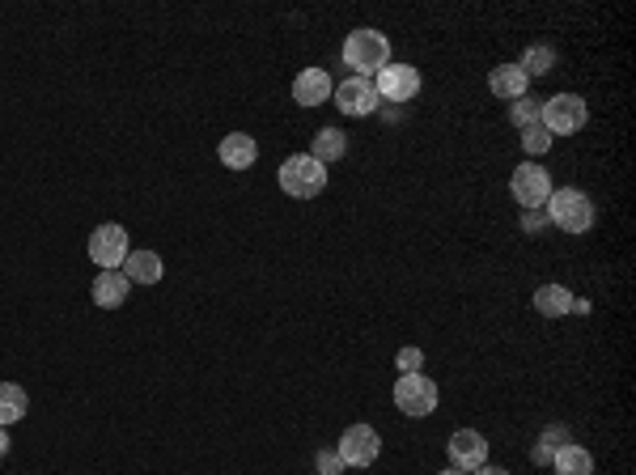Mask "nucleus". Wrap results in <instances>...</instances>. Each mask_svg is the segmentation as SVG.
<instances>
[{
    "mask_svg": "<svg viewBox=\"0 0 636 475\" xmlns=\"http://www.w3.org/2000/svg\"><path fill=\"white\" fill-rule=\"evenodd\" d=\"M344 64L352 68V77L374 81L386 64H391V39L382 30H352L344 39Z\"/></svg>",
    "mask_w": 636,
    "mask_h": 475,
    "instance_id": "f257e3e1",
    "label": "nucleus"
},
{
    "mask_svg": "<svg viewBox=\"0 0 636 475\" xmlns=\"http://www.w3.org/2000/svg\"><path fill=\"white\" fill-rule=\"evenodd\" d=\"M543 213H547V221H552L556 230H564V234H586L590 225H594V204H590L586 191H577V187L552 191V196H547V204H543Z\"/></svg>",
    "mask_w": 636,
    "mask_h": 475,
    "instance_id": "f03ea898",
    "label": "nucleus"
},
{
    "mask_svg": "<svg viewBox=\"0 0 636 475\" xmlns=\"http://www.w3.org/2000/svg\"><path fill=\"white\" fill-rule=\"evenodd\" d=\"M280 191L293 200H314V196H323V187H327V166H318L310 153H293L285 166H280Z\"/></svg>",
    "mask_w": 636,
    "mask_h": 475,
    "instance_id": "7ed1b4c3",
    "label": "nucleus"
},
{
    "mask_svg": "<svg viewBox=\"0 0 636 475\" xmlns=\"http://www.w3.org/2000/svg\"><path fill=\"white\" fill-rule=\"evenodd\" d=\"M539 123L552 136H573L586 128V98L581 94H556V98H547L543 102V115Z\"/></svg>",
    "mask_w": 636,
    "mask_h": 475,
    "instance_id": "20e7f679",
    "label": "nucleus"
},
{
    "mask_svg": "<svg viewBox=\"0 0 636 475\" xmlns=\"http://www.w3.org/2000/svg\"><path fill=\"white\" fill-rule=\"evenodd\" d=\"M437 382L424 378V374H399L395 382V408L403 416H429L437 412Z\"/></svg>",
    "mask_w": 636,
    "mask_h": 475,
    "instance_id": "39448f33",
    "label": "nucleus"
},
{
    "mask_svg": "<svg viewBox=\"0 0 636 475\" xmlns=\"http://www.w3.org/2000/svg\"><path fill=\"white\" fill-rule=\"evenodd\" d=\"M128 230L123 225H115V221H106V225H98V230L90 234V259L98 263L102 272H119L123 268V259H128Z\"/></svg>",
    "mask_w": 636,
    "mask_h": 475,
    "instance_id": "423d86ee",
    "label": "nucleus"
},
{
    "mask_svg": "<svg viewBox=\"0 0 636 475\" xmlns=\"http://www.w3.org/2000/svg\"><path fill=\"white\" fill-rule=\"evenodd\" d=\"M374 90H378V98L395 102V107H408V102L420 94V68H412V64H386L382 73L374 77Z\"/></svg>",
    "mask_w": 636,
    "mask_h": 475,
    "instance_id": "0eeeda50",
    "label": "nucleus"
},
{
    "mask_svg": "<svg viewBox=\"0 0 636 475\" xmlns=\"http://www.w3.org/2000/svg\"><path fill=\"white\" fill-rule=\"evenodd\" d=\"M335 450H340L344 467H374V459L382 454V437L374 425H352V429H344Z\"/></svg>",
    "mask_w": 636,
    "mask_h": 475,
    "instance_id": "6e6552de",
    "label": "nucleus"
},
{
    "mask_svg": "<svg viewBox=\"0 0 636 475\" xmlns=\"http://www.w3.org/2000/svg\"><path fill=\"white\" fill-rule=\"evenodd\" d=\"M509 191H514V200L526 208H543L547 204V196H552V179H547V170L543 166H535V162H526V166H518L514 170V179H509Z\"/></svg>",
    "mask_w": 636,
    "mask_h": 475,
    "instance_id": "1a4fd4ad",
    "label": "nucleus"
},
{
    "mask_svg": "<svg viewBox=\"0 0 636 475\" xmlns=\"http://www.w3.org/2000/svg\"><path fill=\"white\" fill-rule=\"evenodd\" d=\"M331 98H335V107H340L344 115H352V119H365V115H374V111L382 107V98H378V90H374V81H365V77H348V81H340V90H335Z\"/></svg>",
    "mask_w": 636,
    "mask_h": 475,
    "instance_id": "9d476101",
    "label": "nucleus"
},
{
    "mask_svg": "<svg viewBox=\"0 0 636 475\" xmlns=\"http://www.w3.org/2000/svg\"><path fill=\"white\" fill-rule=\"evenodd\" d=\"M446 454H450L454 471H475L488 463V442H484V433H475V429H458V433H450Z\"/></svg>",
    "mask_w": 636,
    "mask_h": 475,
    "instance_id": "9b49d317",
    "label": "nucleus"
},
{
    "mask_svg": "<svg viewBox=\"0 0 636 475\" xmlns=\"http://www.w3.org/2000/svg\"><path fill=\"white\" fill-rule=\"evenodd\" d=\"M335 94V85L331 77L323 73V68H302L293 81V102L297 107H323V102Z\"/></svg>",
    "mask_w": 636,
    "mask_h": 475,
    "instance_id": "f8f14e48",
    "label": "nucleus"
},
{
    "mask_svg": "<svg viewBox=\"0 0 636 475\" xmlns=\"http://www.w3.org/2000/svg\"><path fill=\"white\" fill-rule=\"evenodd\" d=\"M217 157H221L225 170H251L255 157H259V145H255V136H246V132H229V136L221 140Z\"/></svg>",
    "mask_w": 636,
    "mask_h": 475,
    "instance_id": "ddd939ff",
    "label": "nucleus"
},
{
    "mask_svg": "<svg viewBox=\"0 0 636 475\" xmlns=\"http://www.w3.org/2000/svg\"><path fill=\"white\" fill-rule=\"evenodd\" d=\"M123 276L132 280V285H157V280L166 276V263L157 251H128V259H123Z\"/></svg>",
    "mask_w": 636,
    "mask_h": 475,
    "instance_id": "4468645a",
    "label": "nucleus"
},
{
    "mask_svg": "<svg viewBox=\"0 0 636 475\" xmlns=\"http://www.w3.org/2000/svg\"><path fill=\"white\" fill-rule=\"evenodd\" d=\"M526 85H530V77L522 73L518 64H497L488 73V90L497 94L501 102H518V98H526Z\"/></svg>",
    "mask_w": 636,
    "mask_h": 475,
    "instance_id": "2eb2a0df",
    "label": "nucleus"
},
{
    "mask_svg": "<svg viewBox=\"0 0 636 475\" xmlns=\"http://www.w3.org/2000/svg\"><path fill=\"white\" fill-rule=\"evenodd\" d=\"M128 293H132V280L123 276V272H98V280H94V306L119 310L123 302H128Z\"/></svg>",
    "mask_w": 636,
    "mask_h": 475,
    "instance_id": "dca6fc26",
    "label": "nucleus"
},
{
    "mask_svg": "<svg viewBox=\"0 0 636 475\" xmlns=\"http://www.w3.org/2000/svg\"><path fill=\"white\" fill-rule=\"evenodd\" d=\"M552 467H556V475H594V454L577 442H564L552 454Z\"/></svg>",
    "mask_w": 636,
    "mask_h": 475,
    "instance_id": "f3484780",
    "label": "nucleus"
},
{
    "mask_svg": "<svg viewBox=\"0 0 636 475\" xmlns=\"http://www.w3.org/2000/svg\"><path fill=\"white\" fill-rule=\"evenodd\" d=\"M573 293L564 285H543L535 289V310L543 314V319H564V314H573Z\"/></svg>",
    "mask_w": 636,
    "mask_h": 475,
    "instance_id": "a211bd4d",
    "label": "nucleus"
},
{
    "mask_svg": "<svg viewBox=\"0 0 636 475\" xmlns=\"http://www.w3.org/2000/svg\"><path fill=\"white\" fill-rule=\"evenodd\" d=\"M344 153H348V140H344L340 128H318V132H314V149H310V157H314L318 166L340 162Z\"/></svg>",
    "mask_w": 636,
    "mask_h": 475,
    "instance_id": "6ab92c4d",
    "label": "nucleus"
},
{
    "mask_svg": "<svg viewBox=\"0 0 636 475\" xmlns=\"http://www.w3.org/2000/svg\"><path fill=\"white\" fill-rule=\"evenodd\" d=\"M30 412V395L17 382H0V425H17Z\"/></svg>",
    "mask_w": 636,
    "mask_h": 475,
    "instance_id": "aec40b11",
    "label": "nucleus"
},
{
    "mask_svg": "<svg viewBox=\"0 0 636 475\" xmlns=\"http://www.w3.org/2000/svg\"><path fill=\"white\" fill-rule=\"evenodd\" d=\"M569 442V429L564 425H552V429H543L539 433V442H535V450H530V459H535L539 467H552V454Z\"/></svg>",
    "mask_w": 636,
    "mask_h": 475,
    "instance_id": "412c9836",
    "label": "nucleus"
},
{
    "mask_svg": "<svg viewBox=\"0 0 636 475\" xmlns=\"http://www.w3.org/2000/svg\"><path fill=\"white\" fill-rule=\"evenodd\" d=\"M518 68H522L526 77H547L556 68V51L552 47H530L526 56L518 60Z\"/></svg>",
    "mask_w": 636,
    "mask_h": 475,
    "instance_id": "4be33fe9",
    "label": "nucleus"
},
{
    "mask_svg": "<svg viewBox=\"0 0 636 475\" xmlns=\"http://www.w3.org/2000/svg\"><path fill=\"white\" fill-rule=\"evenodd\" d=\"M522 149L530 157H543L547 149H552V132H547L543 123H530V128H522Z\"/></svg>",
    "mask_w": 636,
    "mask_h": 475,
    "instance_id": "5701e85b",
    "label": "nucleus"
},
{
    "mask_svg": "<svg viewBox=\"0 0 636 475\" xmlns=\"http://www.w3.org/2000/svg\"><path fill=\"white\" fill-rule=\"evenodd\" d=\"M539 115H543V102H539V98H518L514 107H509V119H514L518 128H530V123H539Z\"/></svg>",
    "mask_w": 636,
    "mask_h": 475,
    "instance_id": "b1692460",
    "label": "nucleus"
},
{
    "mask_svg": "<svg viewBox=\"0 0 636 475\" xmlns=\"http://www.w3.org/2000/svg\"><path fill=\"white\" fill-rule=\"evenodd\" d=\"M314 467H318V475H344L340 450H335V446H323V450L314 454Z\"/></svg>",
    "mask_w": 636,
    "mask_h": 475,
    "instance_id": "393cba45",
    "label": "nucleus"
},
{
    "mask_svg": "<svg viewBox=\"0 0 636 475\" xmlns=\"http://www.w3.org/2000/svg\"><path fill=\"white\" fill-rule=\"evenodd\" d=\"M395 365H399V374H420V365H424V353H420V348H399Z\"/></svg>",
    "mask_w": 636,
    "mask_h": 475,
    "instance_id": "a878e982",
    "label": "nucleus"
},
{
    "mask_svg": "<svg viewBox=\"0 0 636 475\" xmlns=\"http://www.w3.org/2000/svg\"><path fill=\"white\" fill-rule=\"evenodd\" d=\"M543 225H547V213H539V208H530V213L522 217V230H526V234H539Z\"/></svg>",
    "mask_w": 636,
    "mask_h": 475,
    "instance_id": "bb28decb",
    "label": "nucleus"
},
{
    "mask_svg": "<svg viewBox=\"0 0 636 475\" xmlns=\"http://www.w3.org/2000/svg\"><path fill=\"white\" fill-rule=\"evenodd\" d=\"M471 475H509V471H505V467H492V463H484V467H475Z\"/></svg>",
    "mask_w": 636,
    "mask_h": 475,
    "instance_id": "cd10ccee",
    "label": "nucleus"
},
{
    "mask_svg": "<svg viewBox=\"0 0 636 475\" xmlns=\"http://www.w3.org/2000/svg\"><path fill=\"white\" fill-rule=\"evenodd\" d=\"M9 446H13V442H9V433H5V425H0V459H5V454H9Z\"/></svg>",
    "mask_w": 636,
    "mask_h": 475,
    "instance_id": "c85d7f7f",
    "label": "nucleus"
},
{
    "mask_svg": "<svg viewBox=\"0 0 636 475\" xmlns=\"http://www.w3.org/2000/svg\"><path fill=\"white\" fill-rule=\"evenodd\" d=\"M437 475H467V471H454V467H446V471H437Z\"/></svg>",
    "mask_w": 636,
    "mask_h": 475,
    "instance_id": "c756f323",
    "label": "nucleus"
}]
</instances>
